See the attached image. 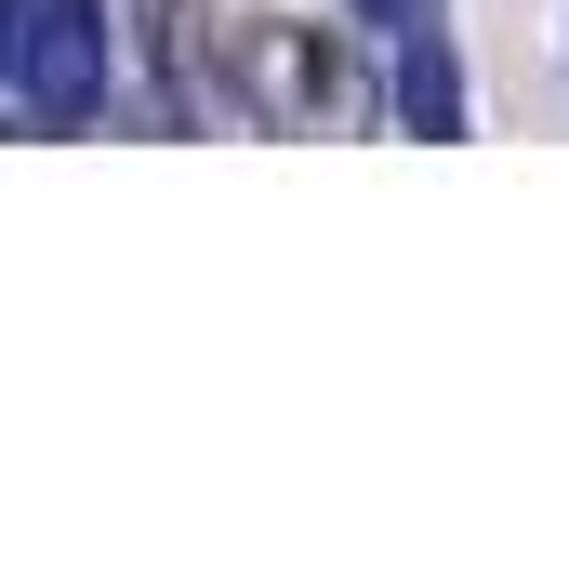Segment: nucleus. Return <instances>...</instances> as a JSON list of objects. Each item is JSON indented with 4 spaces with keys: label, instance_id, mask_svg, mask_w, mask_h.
Instances as JSON below:
<instances>
[{
    "label": "nucleus",
    "instance_id": "f257e3e1",
    "mask_svg": "<svg viewBox=\"0 0 569 569\" xmlns=\"http://www.w3.org/2000/svg\"><path fill=\"white\" fill-rule=\"evenodd\" d=\"M226 107H252L266 133H331V120H358V67H345L331 27L239 13L226 27Z\"/></svg>",
    "mask_w": 569,
    "mask_h": 569
},
{
    "label": "nucleus",
    "instance_id": "f03ea898",
    "mask_svg": "<svg viewBox=\"0 0 569 569\" xmlns=\"http://www.w3.org/2000/svg\"><path fill=\"white\" fill-rule=\"evenodd\" d=\"M107 67H120L107 0H27V67H13V107H27L40 133H80V120L107 107Z\"/></svg>",
    "mask_w": 569,
    "mask_h": 569
},
{
    "label": "nucleus",
    "instance_id": "7ed1b4c3",
    "mask_svg": "<svg viewBox=\"0 0 569 569\" xmlns=\"http://www.w3.org/2000/svg\"><path fill=\"white\" fill-rule=\"evenodd\" d=\"M146 27V93H159V120H172V133H199V120H212V107H226V27H239V13H212V0H133Z\"/></svg>",
    "mask_w": 569,
    "mask_h": 569
},
{
    "label": "nucleus",
    "instance_id": "20e7f679",
    "mask_svg": "<svg viewBox=\"0 0 569 569\" xmlns=\"http://www.w3.org/2000/svg\"><path fill=\"white\" fill-rule=\"evenodd\" d=\"M398 120L411 133H463V67L437 27H398Z\"/></svg>",
    "mask_w": 569,
    "mask_h": 569
},
{
    "label": "nucleus",
    "instance_id": "39448f33",
    "mask_svg": "<svg viewBox=\"0 0 569 569\" xmlns=\"http://www.w3.org/2000/svg\"><path fill=\"white\" fill-rule=\"evenodd\" d=\"M358 27H437V0H345Z\"/></svg>",
    "mask_w": 569,
    "mask_h": 569
},
{
    "label": "nucleus",
    "instance_id": "423d86ee",
    "mask_svg": "<svg viewBox=\"0 0 569 569\" xmlns=\"http://www.w3.org/2000/svg\"><path fill=\"white\" fill-rule=\"evenodd\" d=\"M13 67H27V0H0V93H13Z\"/></svg>",
    "mask_w": 569,
    "mask_h": 569
}]
</instances>
